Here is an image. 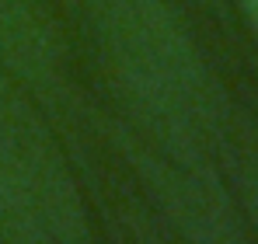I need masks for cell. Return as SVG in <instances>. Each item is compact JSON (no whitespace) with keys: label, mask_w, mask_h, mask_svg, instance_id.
<instances>
[{"label":"cell","mask_w":258,"mask_h":244,"mask_svg":"<svg viewBox=\"0 0 258 244\" xmlns=\"http://www.w3.org/2000/svg\"><path fill=\"white\" fill-rule=\"evenodd\" d=\"M98 35L140 133L203 150L220 126V91L164 0H94Z\"/></svg>","instance_id":"6da1fadb"},{"label":"cell","mask_w":258,"mask_h":244,"mask_svg":"<svg viewBox=\"0 0 258 244\" xmlns=\"http://www.w3.org/2000/svg\"><path fill=\"white\" fill-rule=\"evenodd\" d=\"M0 237L91 244L84 199L52 133L0 67Z\"/></svg>","instance_id":"7a4b0ae2"},{"label":"cell","mask_w":258,"mask_h":244,"mask_svg":"<svg viewBox=\"0 0 258 244\" xmlns=\"http://www.w3.org/2000/svg\"><path fill=\"white\" fill-rule=\"evenodd\" d=\"M122 150L150 206L161 213L178 244H244L203 150L164 147L143 133H122Z\"/></svg>","instance_id":"3957f363"},{"label":"cell","mask_w":258,"mask_h":244,"mask_svg":"<svg viewBox=\"0 0 258 244\" xmlns=\"http://www.w3.org/2000/svg\"><path fill=\"white\" fill-rule=\"evenodd\" d=\"M0 67L45 101L67 94L63 45L39 0H0Z\"/></svg>","instance_id":"277c9868"},{"label":"cell","mask_w":258,"mask_h":244,"mask_svg":"<svg viewBox=\"0 0 258 244\" xmlns=\"http://www.w3.org/2000/svg\"><path fill=\"white\" fill-rule=\"evenodd\" d=\"M241 11L248 14V21H251V28L258 32V0H241Z\"/></svg>","instance_id":"5b68a950"}]
</instances>
